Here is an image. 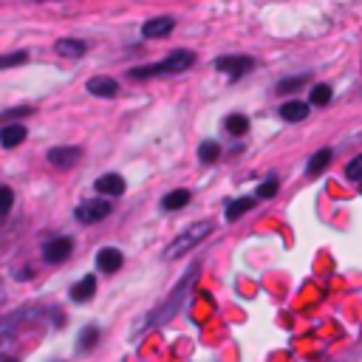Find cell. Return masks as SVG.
Instances as JSON below:
<instances>
[{
  "label": "cell",
  "mask_w": 362,
  "mask_h": 362,
  "mask_svg": "<svg viewBox=\"0 0 362 362\" xmlns=\"http://www.w3.org/2000/svg\"><path fill=\"white\" fill-rule=\"evenodd\" d=\"M331 97H334V90H331V85H314V88H312V97H309V102H312V105H317V108H325V105L331 102Z\"/></svg>",
  "instance_id": "7402d4cb"
},
{
  "label": "cell",
  "mask_w": 362,
  "mask_h": 362,
  "mask_svg": "<svg viewBox=\"0 0 362 362\" xmlns=\"http://www.w3.org/2000/svg\"><path fill=\"white\" fill-rule=\"evenodd\" d=\"M26 63H28V51L0 54V71H3V68H15V66H26Z\"/></svg>",
  "instance_id": "cb8c5ba5"
},
{
  "label": "cell",
  "mask_w": 362,
  "mask_h": 362,
  "mask_svg": "<svg viewBox=\"0 0 362 362\" xmlns=\"http://www.w3.org/2000/svg\"><path fill=\"white\" fill-rule=\"evenodd\" d=\"M209 232H213V224H209V221H198V224H193L190 229H184V232H181V235L173 240V244L164 249V260L184 258L193 247H198V244H201V240H204Z\"/></svg>",
  "instance_id": "3957f363"
},
{
  "label": "cell",
  "mask_w": 362,
  "mask_h": 362,
  "mask_svg": "<svg viewBox=\"0 0 362 362\" xmlns=\"http://www.w3.org/2000/svg\"><path fill=\"white\" fill-rule=\"evenodd\" d=\"M278 187H280L278 178H266L263 184L258 187V198H275V196H278Z\"/></svg>",
  "instance_id": "484cf974"
},
{
  "label": "cell",
  "mask_w": 362,
  "mask_h": 362,
  "mask_svg": "<svg viewBox=\"0 0 362 362\" xmlns=\"http://www.w3.org/2000/svg\"><path fill=\"white\" fill-rule=\"evenodd\" d=\"M79 159H82V150L74 147V144H59V147H51V150H48V162H51L54 167H59V170L74 167Z\"/></svg>",
  "instance_id": "ba28073f"
},
{
  "label": "cell",
  "mask_w": 362,
  "mask_h": 362,
  "mask_svg": "<svg viewBox=\"0 0 362 362\" xmlns=\"http://www.w3.org/2000/svg\"><path fill=\"white\" fill-rule=\"evenodd\" d=\"M331 147H323V150H317V153L309 159V164H306V173L309 175H320V173H325V167L331 164Z\"/></svg>",
  "instance_id": "e0dca14e"
},
{
  "label": "cell",
  "mask_w": 362,
  "mask_h": 362,
  "mask_svg": "<svg viewBox=\"0 0 362 362\" xmlns=\"http://www.w3.org/2000/svg\"><path fill=\"white\" fill-rule=\"evenodd\" d=\"M77 221L79 224H99L111 216V201L108 198H90V201H82L77 207Z\"/></svg>",
  "instance_id": "277c9868"
},
{
  "label": "cell",
  "mask_w": 362,
  "mask_h": 362,
  "mask_svg": "<svg viewBox=\"0 0 362 362\" xmlns=\"http://www.w3.org/2000/svg\"><path fill=\"white\" fill-rule=\"evenodd\" d=\"M122 263H125V255L119 252V249H113V247H105V249L97 252V266L105 272V275L119 272V269H122Z\"/></svg>",
  "instance_id": "8fae6325"
},
{
  "label": "cell",
  "mask_w": 362,
  "mask_h": 362,
  "mask_svg": "<svg viewBox=\"0 0 362 362\" xmlns=\"http://www.w3.org/2000/svg\"><path fill=\"white\" fill-rule=\"evenodd\" d=\"M23 142H26V125H20V122L3 125V131H0V144L12 150V147H17Z\"/></svg>",
  "instance_id": "9a60e30c"
},
{
  "label": "cell",
  "mask_w": 362,
  "mask_h": 362,
  "mask_svg": "<svg viewBox=\"0 0 362 362\" xmlns=\"http://www.w3.org/2000/svg\"><path fill=\"white\" fill-rule=\"evenodd\" d=\"M32 113V108H15V111H6L3 119H17V116H28Z\"/></svg>",
  "instance_id": "f1b7e54d"
},
{
  "label": "cell",
  "mask_w": 362,
  "mask_h": 362,
  "mask_svg": "<svg viewBox=\"0 0 362 362\" xmlns=\"http://www.w3.org/2000/svg\"><path fill=\"white\" fill-rule=\"evenodd\" d=\"M252 207H255V198H249V196L229 201V204H227V221H238L240 216H247Z\"/></svg>",
  "instance_id": "ac0fdd59"
},
{
  "label": "cell",
  "mask_w": 362,
  "mask_h": 362,
  "mask_svg": "<svg viewBox=\"0 0 362 362\" xmlns=\"http://www.w3.org/2000/svg\"><path fill=\"white\" fill-rule=\"evenodd\" d=\"M175 28V20L173 17H153V20H147L144 26H142V35L147 37V40H162V37H167L170 32Z\"/></svg>",
  "instance_id": "30bf717a"
},
{
  "label": "cell",
  "mask_w": 362,
  "mask_h": 362,
  "mask_svg": "<svg viewBox=\"0 0 362 362\" xmlns=\"http://www.w3.org/2000/svg\"><path fill=\"white\" fill-rule=\"evenodd\" d=\"M97 193H102V196H108V198H119V196H125V178L119 175V173H105V175H99L97 178Z\"/></svg>",
  "instance_id": "9c48e42d"
},
{
  "label": "cell",
  "mask_w": 362,
  "mask_h": 362,
  "mask_svg": "<svg viewBox=\"0 0 362 362\" xmlns=\"http://www.w3.org/2000/svg\"><path fill=\"white\" fill-rule=\"evenodd\" d=\"M74 252V240L71 238H51L48 244L43 247V260L46 263H63V260H68V255Z\"/></svg>",
  "instance_id": "8992f818"
},
{
  "label": "cell",
  "mask_w": 362,
  "mask_h": 362,
  "mask_svg": "<svg viewBox=\"0 0 362 362\" xmlns=\"http://www.w3.org/2000/svg\"><path fill=\"white\" fill-rule=\"evenodd\" d=\"M345 175H348L351 181H359V178H362V153L354 156V159L345 164Z\"/></svg>",
  "instance_id": "4316f807"
},
{
  "label": "cell",
  "mask_w": 362,
  "mask_h": 362,
  "mask_svg": "<svg viewBox=\"0 0 362 362\" xmlns=\"http://www.w3.org/2000/svg\"><path fill=\"white\" fill-rule=\"evenodd\" d=\"M94 292H97V278L88 275V278H82L79 283L71 286V300L74 303H85V300L94 297Z\"/></svg>",
  "instance_id": "2e32d148"
},
{
  "label": "cell",
  "mask_w": 362,
  "mask_h": 362,
  "mask_svg": "<svg viewBox=\"0 0 362 362\" xmlns=\"http://www.w3.org/2000/svg\"><path fill=\"white\" fill-rule=\"evenodd\" d=\"M309 82V74H300V77H289L283 82H278V94H292V90H300Z\"/></svg>",
  "instance_id": "d4e9b609"
},
{
  "label": "cell",
  "mask_w": 362,
  "mask_h": 362,
  "mask_svg": "<svg viewBox=\"0 0 362 362\" xmlns=\"http://www.w3.org/2000/svg\"><path fill=\"white\" fill-rule=\"evenodd\" d=\"M37 314H40V312H37L35 306H26V309H17V312H12V314H6V317H0V340L12 337L26 320H32V317H37Z\"/></svg>",
  "instance_id": "52a82bcc"
},
{
  "label": "cell",
  "mask_w": 362,
  "mask_h": 362,
  "mask_svg": "<svg viewBox=\"0 0 362 362\" xmlns=\"http://www.w3.org/2000/svg\"><path fill=\"white\" fill-rule=\"evenodd\" d=\"M218 156H221V147H218V142H201V147H198V159H201L204 164H213V162H218Z\"/></svg>",
  "instance_id": "603a6c76"
},
{
  "label": "cell",
  "mask_w": 362,
  "mask_h": 362,
  "mask_svg": "<svg viewBox=\"0 0 362 362\" xmlns=\"http://www.w3.org/2000/svg\"><path fill=\"white\" fill-rule=\"evenodd\" d=\"M196 275H198V266H190V272L178 280V286L170 292V297L164 300V303H162L159 309L150 312V314H147L139 325H133V328H136V331H133V337H142V334H147V331H153V328L164 325L167 320H173V317H175V312H178V306H181V300H184V294L190 292V286H193Z\"/></svg>",
  "instance_id": "6da1fadb"
},
{
  "label": "cell",
  "mask_w": 362,
  "mask_h": 362,
  "mask_svg": "<svg viewBox=\"0 0 362 362\" xmlns=\"http://www.w3.org/2000/svg\"><path fill=\"white\" fill-rule=\"evenodd\" d=\"M224 128H227V133H232V136H244V133L249 131V119L240 116V113H232V116H227Z\"/></svg>",
  "instance_id": "ffe728a7"
},
{
  "label": "cell",
  "mask_w": 362,
  "mask_h": 362,
  "mask_svg": "<svg viewBox=\"0 0 362 362\" xmlns=\"http://www.w3.org/2000/svg\"><path fill=\"white\" fill-rule=\"evenodd\" d=\"M37 3H46V0H37Z\"/></svg>",
  "instance_id": "4dcf8cb0"
},
{
  "label": "cell",
  "mask_w": 362,
  "mask_h": 362,
  "mask_svg": "<svg viewBox=\"0 0 362 362\" xmlns=\"http://www.w3.org/2000/svg\"><path fill=\"white\" fill-rule=\"evenodd\" d=\"M196 63V54L193 51H173L167 54L162 63H153V66H142V68H133L128 77L131 79H147V77H162V74H181V71H187L190 66Z\"/></svg>",
  "instance_id": "7a4b0ae2"
},
{
  "label": "cell",
  "mask_w": 362,
  "mask_h": 362,
  "mask_svg": "<svg viewBox=\"0 0 362 362\" xmlns=\"http://www.w3.org/2000/svg\"><path fill=\"white\" fill-rule=\"evenodd\" d=\"M88 94H94V97H102V99H111L119 94V82L113 77H94V79H88Z\"/></svg>",
  "instance_id": "7c38bea8"
},
{
  "label": "cell",
  "mask_w": 362,
  "mask_h": 362,
  "mask_svg": "<svg viewBox=\"0 0 362 362\" xmlns=\"http://www.w3.org/2000/svg\"><path fill=\"white\" fill-rule=\"evenodd\" d=\"M252 66H255V59H252V57H244V54H229V57H218V59H216V68L224 71L229 79H240Z\"/></svg>",
  "instance_id": "5b68a950"
},
{
  "label": "cell",
  "mask_w": 362,
  "mask_h": 362,
  "mask_svg": "<svg viewBox=\"0 0 362 362\" xmlns=\"http://www.w3.org/2000/svg\"><path fill=\"white\" fill-rule=\"evenodd\" d=\"M190 204V190H173L162 198V207L164 209H181V207H187Z\"/></svg>",
  "instance_id": "d6986e66"
},
{
  "label": "cell",
  "mask_w": 362,
  "mask_h": 362,
  "mask_svg": "<svg viewBox=\"0 0 362 362\" xmlns=\"http://www.w3.org/2000/svg\"><path fill=\"white\" fill-rule=\"evenodd\" d=\"M57 54L59 57H68V59H79V57H85V51H88V46L82 43V40H74V37H63V40H57Z\"/></svg>",
  "instance_id": "4fadbf2b"
},
{
  "label": "cell",
  "mask_w": 362,
  "mask_h": 362,
  "mask_svg": "<svg viewBox=\"0 0 362 362\" xmlns=\"http://www.w3.org/2000/svg\"><path fill=\"white\" fill-rule=\"evenodd\" d=\"M0 362H17L15 356H9V354H0Z\"/></svg>",
  "instance_id": "f546056e"
},
{
  "label": "cell",
  "mask_w": 362,
  "mask_h": 362,
  "mask_svg": "<svg viewBox=\"0 0 362 362\" xmlns=\"http://www.w3.org/2000/svg\"><path fill=\"white\" fill-rule=\"evenodd\" d=\"M15 204V193L9 187H0V216H6Z\"/></svg>",
  "instance_id": "83f0119b"
},
{
  "label": "cell",
  "mask_w": 362,
  "mask_h": 362,
  "mask_svg": "<svg viewBox=\"0 0 362 362\" xmlns=\"http://www.w3.org/2000/svg\"><path fill=\"white\" fill-rule=\"evenodd\" d=\"M99 343V328L97 325H88V328H82V334H79V340H77V348L79 351H90Z\"/></svg>",
  "instance_id": "44dd1931"
},
{
  "label": "cell",
  "mask_w": 362,
  "mask_h": 362,
  "mask_svg": "<svg viewBox=\"0 0 362 362\" xmlns=\"http://www.w3.org/2000/svg\"><path fill=\"white\" fill-rule=\"evenodd\" d=\"M306 116H309V102L292 99V102L280 105V119H286V122H303Z\"/></svg>",
  "instance_id": "5bb4252c"
}]
</instances>
